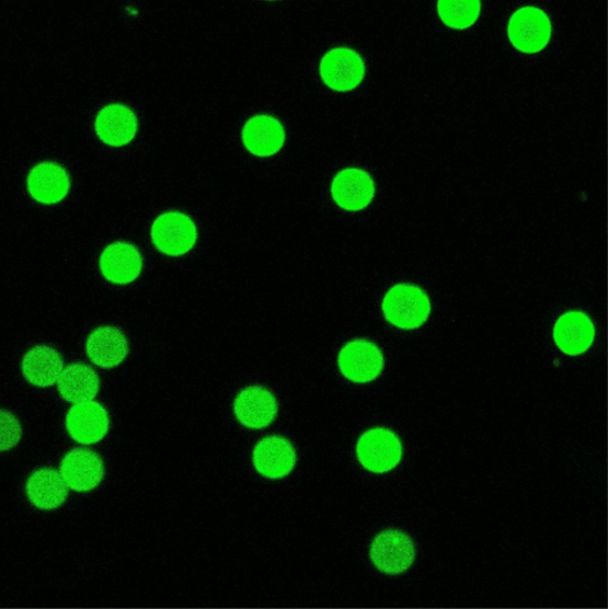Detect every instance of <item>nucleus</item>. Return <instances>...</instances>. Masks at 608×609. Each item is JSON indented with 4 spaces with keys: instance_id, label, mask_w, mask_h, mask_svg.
<instances>
[{
    "instance_id": "7",
    "label": "nucleus",
    "mask_w": 608,
    "mask_h": 609,
    "mask_svg": "<svg viewBox=\"0 0 608 609\" xmlns=\"http://www.w3.org/2000/svg\"><path fill=\"white\" fill-rule=\"evenodd\" d=\"M383 354L375 342L357 338L344 345L339 355L343 377L355 383H368L380 377Z\"/></svg>"
},
{
    "instance_id": "10",
    "label": "nucleus",
    "mask_w": 608,
    "mask_h": 609,
    "mask_svg": "<svg viewBox=\"0 0 608 609\" xmlns=\"http://www.w3.org/2000/svg\"><path fill=\"white\" fill-rule=\"evenodd\" d=\"M233 412L243 426L260 430L275 421L278 401L265 387H245L234 399Z\"/></svg>"
},
{
    "instance_id": "13",
    "label": "nucleus",
    "mask_w": 608,
    "mask_h": 609,
    "mask_svg": "<svg viewBox=\"0 0 608 609\" xmlns=\"http://www.w3.org/2000/svg\"><path fill=\"white\" fill-rule=\"evenodd\" d=\"M66 427L69 435L81 445H95L108 432V413L103 405L94 401L77 404L67 414Z\"/></svg>"
},
{
    "instance_id": "21",
    "label": "nucleus",
    "mask_w": 608,
    "mask_h": 609,
    "mask_svg": "<svg viewBox=\"0 0 608 609\" xmlns=\"http://www.w3.org/2000/svg\"><path fill=\"white\" fill-rule=\"evenodd\" d=\"M58 387L61 398L68 403L81 404L99 394L101 380L90 366L77 363L64 368Z\"/></svg>"
},
{
    "instance_id": "17",
    "label": "nucleus",
    "mask_w": 608,
    "mask_h": 609,
    "mask_svg": "<svg viewBox=\"0 0 608 609\" xmlns=\"http://www.w3.org/2000/svg\"><path fill=\"white\" fill-rule=\"evenodd\" d=\"M138 123L134 111L123 104L103 107L95 118V133L101 140L112 147L129 145L137 133Z\"/></svg>"
},
{
    "instance_id": "22",
    "label": "nucleus",
    "mask_w": 608,
    "mask_h": 609,
    "mask_svg": "<svg viewBox=\"0 0 608 609\" xmlns=\"http://www.w3.org/2000/svg\"><path fill=\"white\" fill-rule=\"evenodd\" d=\"M481 12L480 0H438L437 13L445 25L454 31L473 26Z\"/></svg>"
},
{
    "instance_id": "18",
    "label": "nucleus",
    "mask_w": 608,
    "mask_h": 609,
    "mask_svg": "<svg viewBox=\"0 0 608 609\" xmlns=\"http://www.w3.org/2000/svg\"><path fill=\"white\" fill-rule=\"evenodd\" d=\"M87 354L96 367L112 369L127 358L129 343L124 332L115 326L96 328L88 338Z\"/></svg>"
},
{
    "instance_id": "6",
    "label": "nucleus",
    "mask_w": 608,
    "mask_h": 609,
    "mask_svg": "<svg viewBox=\"0 0 608 609\" xmlns=\"http://www.w3.org/2000/svg\"><path fill=\"white\" fill-rule=\"evenodd\" d=\"M197 239L195 221L182 212L163 214L151 227V240L158 251L169 256L186 255L195 246Z\"/></svg>"
},
{
    "instance_id": "15",
    "label": "nucleus",
    "mask_w": 608,
    "mask_h": 609,
    "mask_svg": "<svg viewBox=\"0 0 608 609\" xmlns=\"http://www.w3.org/2000/svg\"><path fill=\"white\" fill-rule=\"evenodd\" d=\"M596 337V328L590 317L583 311L562 314L554 328V340L565 355L577 356L586 353Z\"/></svg>"
},
{
    "instance_id": "4",
    "label": "nucleus",
    "mask_w": 608,
    "mask_h": 609,
    "mask_svg": "<svg viewBox=\"0 0 608 609\" xmlns=\"http://www.w3.org/2000/svg\"><path fill=\"white\" fill-rule=\"evenodd\" d=\"M369 556L377 570L400 575L410 570L416 556L413 539L404 531L389 529L378 533L370 543Z\"/></svg>"
},
{
    "instance_id": "12",
    "label": "nucleus",
    "mask_w": 608,
    "mask_h": 609,
    "mask_svg": "<svg viewBox=\"0 0 608 609\" xmlns=\"http://www.w3.org/2000/svg\"><path fill=\"white\" fill-rule=\"evenodd\" d=\"M253 463L262 476L283 479L295 469L297 452L291 441L282 436H269L257 443L253 452Z\"/></svg>"
},
{
    "instance_id": "23",
    "label": "nucleus",
    "mask_w": 608,
    "mask_h": 609,
    "mask_svg": "<svg viewBox=\"0 0 608 609\" xmlns=\"http://www.w3.org/2000/svg\"><path fill=\"white\" fill-rule=\"evenodd\" d=\"M22 438V426L16 415L0 410V451L15 448Z\"/></svg>"
},
{
    "instance_id": "20",
    "label": "nucleus",
    "mask_w": 608,
    "mask_h": 609,
    "mask_svg": "<svg viewBox=\"0 0 608 609\" xmlns=\"http://www.w3.org/2000/svg\"><path fill=\"white\" fill-rule=\"evenodd\" d=\"M62 370L61 355L48 345H37L23 357V376L34 386L50 387L57 383Z\"/></svg>"
},
{
    "instance_id": "5",
    "label": "nucleus",
    "mask_w": 608,
    "mask_h": 609,
    "mask_svg": "<svg viewBox=\"0 0 608 609\" xmlns=\"http://www.w3.org/2000/svg\"><path fill=\"white\" fill-rule=\"evenodd\" d=\"M367 72L364 58L348 47H336L324 54L320 74L324 84L336 92H351L362 85Z\"/></svg>"
},
{
    "instance_id": "14",
    "label": "nucleus",
    "mask_w": 608,
    "mask_h": 609,
    "mask_svg": "<svg viewBox=\"0 0 608 609\" xmlns=\"http://www.w3.org/2000/svg\"><path fill=\"white\" fill-rule=\"evenodd\" d=\"M144 257L138 249L127 242H115L105 248L101 256L104 278L116 285H129L140 276Z\"/></svg>"
},
{
    "instance_id": "1",
    "label": "nucleus",
    "mask_w": 608,
    "mask_h": 609,
    "mask_svg": "<svg viewBox=\"0 0 608 609\" xmlns=\"http://www.w3.org/2000/svg\"><path fill=\"white\" fill-rule=\"evenodd\" d=\"M386 321L402 330L421 328L431 315L432 302L425 290L416 285L399 284L382 301Z\"/></svg>"
},
{
    "instance_id": "9",
    "label": "nucleus",
    "mask_w": 608,
    "mask_h": 609,
    "mask_svg": "<svg viewBox=\"0 0 608 609\" xmlns=\"http://www.w3.org/2000/svg\"><path fill=\"white\" fill-rule=\"evenodd\" d=\"M60 474L67 486L85 493L100 486L105 468L102 457L89 449L69 451L61 461Z\"/></svg>"
},
{
    "instance_id": "2",
    "label": "nucleus",
    "mask_w": 608,
    "mask_h": 609,
    "mask_svg": "<svg viewBox=\"0 0 608 609\" xmlns=\"http://www.w3.org/2000/svg\"><path fill=\"white\" fill-rule=\"evenodd\" d=\"M507 35L511 45L523 54H536L550 44L552 24L548 13L537 7H524L511 16Z\"/></svg>"
},
{
    "instance_id": "16",
    "label": "nucleus",
    "mask_w": 608,
    "mask_h": 609,
    "mask_svg": "<svg viewBox=\"0 0 608 609\" xmlns=\"http://www.w3.org/2000/svg\"><path fill=\"white\" fill-rule=\"evenodd\" d=\"M285 129L279 119L269 115H257L249 119L242 130L244 147L253 156L268 158L285 145Z\"/></svg>"
},
{
    "instance_id": "11",
    "label": "nucleus",
    "mask_w": 608,
    "mask_h": 609,
    "mask_svg": "<svg viewBox=\"0 0 608 609\" xmlns=\"http://www.w3.org/2000/svg\"><path fill=\"white\" fill-rule=\"evenodd\" d=\"M27 193L37 203L54 205L62 202L71 189V176L57 162H41L27 175Z\"/></svg>"
},
{
    "instance_id": "19",
    "label": "nucleus",
    "mask_w": 608,
    "mask_h": 609,
    "mask_svg": "<svg viewBox=\"0 0 608 609\" xmlns=\"http://www.w3.org/2000/svg\"><path fill=\"white\" fill-rule=\"evenodd\" d=\"M27 499L37 508L49 510L64 505L68 496L67 484L53 468H41L25 483Z\"/></svg>"
},
{
    "instance_id": "8",
    "label": "nucleus",
    "mask_w": 608,
    "mask_h": 609,
    "mask_svg": "<svg viewBox=\"0 0 608 609\" xmlns=\"http://www.w3.org/2000/svg\"><path fill=\"white\" fill-rule=\"evenodd\" d=\"M331 196L345 211H363L375 199V180L363 169H345L334 177Z\"/></svg>"
},
{
    "instance_id": "3",
    "label": "nucleus",
    "mask_w": 608,
    "mask_h": 609,
    "mask_svg": "<svg viewBox=\"0 0 608 609\" xmlns=\"http://www.w3.org/2000/svg\"><path fill=\"white\" fill-rule=\"evenodd\" d=\"M356 453L369 472L389 473L402 461L403 445L391 428L375 427L358 439Z\"/></svg>"
}]
</instances>
